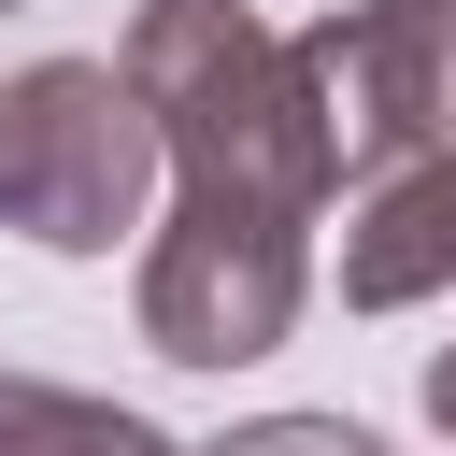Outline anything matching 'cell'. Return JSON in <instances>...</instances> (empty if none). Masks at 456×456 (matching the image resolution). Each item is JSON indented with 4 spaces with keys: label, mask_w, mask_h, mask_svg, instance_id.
<instances>
[{
    "label": "cell",
    "mask_w": 456,
    "mask_h": 456,
    "mask_svg": "<svg viewBox=\"0 0 456 456\" xmlns=\"http://www.w3.org/2000/svg\"><path fill=\"white\" fill-rule=\"evenodd\" d=\"M114 71L142 86L171 185L271 200V214H328L342 157H328V114H314V71H299L285 28H256L242 0H142L128 43H114Z\"/></svg>",
    "instance_id": "1"
},
{
    "label": "cell",
    "mask_w": 456,
    "mask_h": 456,
    "mask_svg": "<svg viewBox=\"0 0 456 456\" xmlns=\"http://www.w3.org/2000/svg\"><path fill=\"white\" fill-rule=\"evenodd\" d=\"M157 114L114 57H28L0 86V228L43 256H114L157 200Z\"/></svg>",
    "instance_id": "2"
},
{
    "label": "cell",
    "mask_w": 456,
    "mask_h": 456,
    "mask_svg": "<svg viewBox=\"0 0 456 456\" xmlns=\"http://www.w3.org/2000/svg\"><path fill=\"white\" fill-rule=\"evenodd\" d=\"M314 299V214H271V200H171V228L142 242V342L171 370H242L299 328Z\"/></svg>",
    "instance_id": "3"
},
{
    "label": "cell",
    "mask_w": 456,
    "mask_h": 456,
    "mask_svg": "<svg viewBox=\"0 0 456 456\" xmlns=\"http://www.w3.org/2000/svg\"><path fill=\"white\" fill-rule=\"evenodd\" d=\"M299 71H314L342 185L399 171V157H456V0H356V14L299 28Z\"/></svg>",
    "instance_id": "4"
},
{
    "label": "cell",
    "mask_w": 456,
    "mask_h": 456,
    "mask_svg": "<svg viewBox=\"0 0 456 456\" xmlns=\"http://www.w3.org/2000/svg\"><path fill=\"white\" fill-rule=\"evenodd\" d=\"M442 285H456V157L356 171V200H342V299L356 314H413Z\"/></svg>",
    "instance_id": "5"
},
{
    "label": "cell",
    "mask_w": 456,
    "mask_h": 456,
    "mask_svg": "<svg viewBox=\"0 0 456 456\" xmlns=\"http://www.w3.org/2000/svg\"><path fill=\"white\" fill-rule=\"evenodd\" d=\"M0 456H185L171 428L86 399V385H43V370H0Z\"/></svg>",
    "instance_id": "6"
},
{
    "label": "cell",
    "mask_w": 456,
    "mask_h": 456,
    "mask_svg": "<svg viewBox=\"0 0 456 456\" xmlns=\"http://www.w3.org/2000/svg\"><path fill=\"white\" fill-rule=\"evenodd\" d=\"M214 456H385V442L342 428V413H256V428H228Z\"/></svg>",
    "instance_id": "7"
},
{
    "label": "cell",
    "mask_w": 456,
    "mask_h": 456,
    "mask_svg": "<svg viewBox=\"0 0 456 456\" xmlns=\"http://www.w3.org/2000/svg\"><path fill=\"white\" fill-rule=\"evenodd\" d=\"M428 428H442V442H456V342H442V356H428Z\"/></svg>",
    "instance_id": "8"
}]
</instances>
